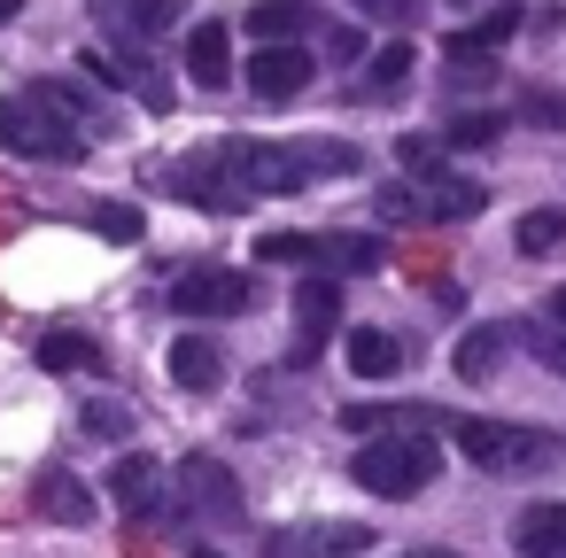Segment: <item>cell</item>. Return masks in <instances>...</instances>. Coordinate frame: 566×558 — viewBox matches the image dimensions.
Wrapping results in <instances>:
<instances>
[{
    "mask_svg": "<svg viewBox=\"0 0 566 558\" xmlns=\"http://www.w3.org/2000/svg\"><path fill=\"white\" fill-rule=\"evenodd\" d=\"M264 550L272 558H357V550H373V527H357V519H295V527H272Z\"/></svg>",
    "mask_w": 566,
    "mask_h": 558,
    "instance_id": "cell-8",
    "label": "cell"
},
{
    "mask_svg": "<svg viewBox=\"0 0 566 558\" xmlns=\"http://www.w3.org/2000/svg\"><path fill=\"white\" fill-rule=\"evenodd\" d=\"M551 558H566V550H551Z\"/></svg>",
    "mask_w": 566,
    "mask_h": 558,
    "instance_id": "cell-38",
    "label": "cell"
},
{
    "mask_svg": "<svg viewBox=\"0 0 566 558\" xmlns=\"http://www.w3.org/2000/svg\"><path fill=\"white\" fill-rule=\"evenodd\" d=\"M411 63H419V55H411L403 40H388V48L365 63V86H357V94H365V102H380V94H403V86H411Z\"/></svg>",
    "mask_w": 566,
    "mask_h": 558,
    "instance_id": "cell-22",
    "label": "cell"
},
{
    "mask_svg": "<svg viewBox=\"0 0 566 558\" xmlns=\"http://www.w3.org/2000/svg\"><path fill=\"white\" fill-rule=\"evenodd\" d=\"M349 9H357L365 24H419L427 0H349Z\"/></svg>",
    "mask_w": 566,
    "mask_h": 558,
    "instance_id": "cell-30",
    "label": "cell"
},
{
    "mask_svg": "<svg viewBox=\"0 0 566 558\" xmlns=\"http://www.w3.org/2000/svg\"><path fill=\"white\" fill-rule=\"evenodd\" d=\"M249 303H256V280L233 272V264H195V272L171 280V310L179 318H241Z\"/></svg>",
    "mask_w": 566,
    "mask_h": 558,
    "instance_id": "cell-7",
    "label": "cell"
},
{
    "mask_svg": "<svg viewBox=\"0 0 566 558\" xmlns=\"http://www.w3.org/2000/svg\"><path fill=\"white\" fill-rule=\"evenodd\" d=\"M342 349H349V372H357V380H396V372H403V341L380 334V326H357Z\"/></svg>",
    "mask_w": 566,
    "mask_h": 558,
    "instance_id": "cell-17",
    "label": "cell"
},
{
    "mask_svg": "<svg viewBox=\"0 0 566 558\" xmlns=\"http://www.w3.org/2000/svg\"><path fill=\"white\" fill-rule=\"evenodd\" d=\"M450 442H458L481 473H512V481L566 465V434L527 427V419H450Z\"/></svg>",
    "mask_w": 566,
    "mask_h": 558,
    "instance_id": "cell-2",
    "label": "cell"
},
{
    "mask_svg": "<svg viewBox=\"0 0 566 558\" xmlns=\"http://www.w3.org/2000/svg\"><path fill=\"white\" fill-rule=\"evenodd\" d=\"M496 133H504V117H489V109H458V117L442 125V148H496Z\"/></svg>",
    "mask_w": 566,
    "mask_h": 558,
    "instance_id": "cell-25",
    "label": "cell"
},
{
    "mask_svg": "<svg viewBox=\"0 0 566 558\" xmlns=\"http://www.w3.org/2000/svg\"><path fill=\"white\" fill-rule=\"evenodd\" d=\"M187 558H226V550H210V543H195V550H187Z\"/></svg>",
    "mask_w": 566,
    "mask_h": 558,
    "instance_id": "cell-36",
    "label": "cell"
},
{
    "mask_svg": "<svg viewBox=\"0 0 566 558\" xmlns=\"http://www.w3.org/2000/svg\"><path fill=\"white\" fill-rule=\"evenodd\" d=\"M512 249H520V256H558V249H566V210H520Z\"/></svg>",
    "mask_w": 566,
    "mask_h": 558,
    "instance_id": "cell-23",
    "label": "cell"
},
{
    "mask_svg": "<svg viewBox=\"0 0 566 558\" xmlns=\"http://www.w3.org/2000/svg\"><path fill=\"white\" fill-rule=\"evenodd\" d=\"M373 210H380L388 225H465V218L489 210V187L434 164V171H419V179H403V187H373Z\"/></svg>",
    "mask_w": 566,
    "mask_h": 558,
    "instance_id": "cell-3",
    "label": "cell"
},
{
    "mask_svg": "<svg viewBox=\"0 0 566 558\" xmlns=\"http://www.w3.org/2000/svg\"><path fill=\"white\" fill-rule=\"evenodd\" d=\"M512 341H520V349H527V357H535L543 372H558V380H566V326H558L551 310L520 318V326H512Z\"/></svg>",
    "mask_w": 566,
    "mask_h": 558,
    "instance_id": "cell-21",
    "label": "cell"
},
{
    "mask_svg": "<svg viewBox=\"0 0 566 558\" xmlns=\"http://www.w3.org/2000/svg\"><path fill=\"white\" fill-rule=\"evenodd\" d=\"M442 473V450L427 434H373L357 457H349V481L365 496H419L427 481Z\"/></svg>",
    "mask_w": 566,
    "mask_h": 558,
    "instance_id": "cell-5",
    "label": "cell"
},
{
    "mask_svg": "<svg viewBox=\"0 0 566 558\" xmlns=\"http://www.w3.org/2000/svg\"><path fill=\"white\" fill-rule=\"evenodd\" d=\"M40 519H55V527H86V519H94L86 481L63 473V465H48V473H40Z\"/></svg>",
    "mask_w": 566,
    "mask_h": 558,
    "instance_id": "cell-15",
    "label": "cell"
},
{
    "mask_svg": "<svg viewBox=\"0 0 566 558\" xmlns=\"http://www.w3.org/2000/svg\"><path fill=\"white\" fill-rule=\"evenodd\" d=\"M94 225H102L109 241H140V210H133V202H102V210H94Z\"/></svg>",
    "mask_w": 566,
    "mask_h": 558,
    "instance_id": "cell-31",
    "label": "cell"
},
{
    "mask_svg": "<svg viewBox=\"0 0 566 558\" xmlns=\"http://www.w3.org/2000/svg\"><path fill=\"white\" fill-rule=\"evenodd\" d=\"M171 380H179L187 396H218V388H226V357H218V341L179 334V341H171Z\"/></svg>",
    "mask_w": 566,
    "mask_h": 558,
    "instance_id": "cell-13",
    "label": "cell"
},
{
    "mask_svg": "<svg viewBox=\"0 0 566 558\" xmlns=\"http://www.w3.org/2000/svg\"><path fill=\"white\" fill-rule=\"evenodd\" d=\"M109 496H117L125 519H164V465H156L148 450H125V457L109 465Z\"/></svg>",
    "mask_w": 566,
    "mask_h": 558,
    "instance_id": "cell-11",
    "label": "cell"
},
{
    "mask_svg": "<svg viewBox=\"0 0 566 558\" xmlns=\"http://www.w3.org/2000/svg\"><path fill=\"white\" fill-rule=\"evenodd\" d=\"M496 78V63H489V48H465V40H450V86H489Z\"/></svg>",
    "mask_w": 566,
    "mask_h": 558,
    "instance_id": "cell-29",
    "label": "cell"
},
{
    "mask_svg": "<svg viewBox=\"0 0 566 558\" xmlns=\"http://www.w3.org/2000/svg\"><path fill=\"white\" fill-rule=\"evenodd\" d=\"M256 264H311V272H380L388 241L380 233H264Z\"/></svg>",
    "mask_w": 566,
    "mask_h": 558,
    "instance_id": "cell-6",
    "label": "cell"
},
{
    "mask_svg": "<svg viewBox=\"0 0 566 558\" xmlns=\"http://www.w3.org/2000/svg\"><path fill=\"white\" fill-rule=\"evenodd\" d=\"M396 156H403L411 171H434V164H442V140H427V133H403V140H396Z\"/></svg>",
    "mask_w": 566,
    "mask_h": 558,
    "instance_id": "cell-32",
    "label": "cell"
},
{
    "mask_svg": "<svg viewBox=\"0 0 566 558\" xmlns=\"http://www.w3.org/2000/svg\"><path fill=\"white\" fill-rule=\"evenodd\" d=\"M179 488H187V504L210 519V527H241L249 519V504H241V481H233V465H218V457H187L179 465Z\"/></svg>",
    "mask_w": 566,
    "mask_h": 558,
    "instance_id": "cell-9",
    "label": "cell"
},
{
    "mask_svg": "<svg viewBox=\"0 0 566 558\" xmlns=\"http://www.w3.org/2000/svg\"><path fill=\"white\" fill-rule=\"evenodd\" d=\"M512 32H520V9H512V0H496V9H481L473 32H458V40H465V48H504Z\"/></svg>",
    "mask_w": 566,
    "mask_h": 558,
    "instance_id": "cell-28",
    "label": "cell"
},
{
    "mask_svg": "<svg viewBox=\"0 0 566 558\" xmlns=\"http://www.w3.org/2000/svg\"><path fill=\"white\" fill-rule=\"evenodd\" d=\"M40 372H102V341L55 326V334H40Z\"/></svg>",
    "mask_w": 566,
    "mask_h": 558,
    "instance_id": "cell-20",
    "label": "cell"
},
{
    "mask_svg": "<svg viewBox=\"0 0 566 558\" xmlns=\"http://www.w3.org/2000/svg\"><path fill=\"white\" fill-rule=\"evenodd\" d=\"M504 349H512V326H465V334H458V357H450V372L481 388V380H496Z\"/></svg>",
    "mask_w": 566,
    "mask_h": 558,
    "instance_id": "cell-14",
    "label": "cell"
},
{
    "mask_svg": "<svg viewBox=\"0 0 566 558\" xmlns=\"http://www.w3.org/2000/svg\"><path fill=\"white\" fill-rule=\"evenodd\" d=\"M543 310H551V318L566 326V287H551V295H543Z\"/></svg>",
    "mask_w": 566,
    "mask_h": 558,
    "instance_id": "cell-33",
    "label": "cell"
},
{
    "mask_svg": "<svg viewBox=\"0 0 566 558\" xmlns=\"http://www.w3.org/2000/svg\"><path fill=\"white\" fill-rule=\"evenodd\" d=\"M210 179H226L233 194H311L318 179H349L365 171L357 140H218L195 156Z\"/></svg>",
    "mask_w": 566,
    "mask_h": 558,
    "instance_id": "cell-1",
    "label": "cell"
},
{
    "mask_svg": "<svg viewBox=\"0 0 566 558\" xmlns=\"http://www.w3.org/2000/svg\"><path fill=\"white\" fill-rule=\"evenodd\" d=\"M0 148H9V156H32V164H78V156H86V133H71V109H55V102L32 86V94H9V102H0Z\"/></svg>",
    "mask_w": 566,
    "mask_h": 558,
    "instance_id": "cell-4",
    "label": "cell"
},
{
    "mask_svg": "<svg viewBox=\"0 0 566 558\" xmlns=\"http://www.w3.org/2000/svg\"><path fill=\"white\" fill-rule=\"evenodd\" d=\"M450 9H481V0H450Z\"/></svg>",
    "mask_w": 566,
    "mask_h": 558,
    "instance_id": "cell-37",
    "label": "cell"
},
{
    "mask_svg": "<svg viewBox=\"0 0 566 558\" xmlns=\"http://www.w3.org/2000/svg\"><path fill=\"white\" fill-rule=\"evenodd\" d=\"M311 78H318V63H311L295 40H256V63H249V86H256V102H295Z\"/></svg>",
    "mask_w": 566,
    "mask_h": 558,
    "instance_id": "cell-10",
    "label": "cell"
},
{
    "mask_svg": "<svg viewBox=\"0 0 566 558\" xmlns=\"http://www.w3.org/2000/svg\"><path fill=\"white\" fill-rule=\"evenodd\" d=\"M303 32H311L303 0H256L249 9V40H303Z\"/></svg>",
    "mask_w": 566,
    "mask_h": 558,
    "instance_id": "cell-24",
    "label": "cell"
},
{
    "mask_svg": "<svg viewBox=\"0 0 566 558\" xmlns=\"http://www.w3.org/2000/svg\"><path fill=\"white\" fill-rule=\"evenodd\" d=\"M78 427H86V442H125V434H133V411H125L117 396H94V403L78 411Z\"/></svg>",
    "mask_w": 566,
    "mask_h": 558,
    "instance_id": "cell-26",
    "label": "cell"
},
{
    "mask_svg": "<svg viewBox=\"0 0 566 558\" xmlns=\"http://www.w3.org/2000/svg\"><path fill=\"white\" fill-rule=\"evenodd\" d=\"M187 78L202 86V94H218V86H233V40H226V24H195L187 32Z\"/></svg>",
    "mask_w": 566,
    "mask_h": 558,
    "instance_id": "cell-12",
    "label": "cell"
},
{
    "mask_svg": "<svg viewBox=\"0 0 566 558\" xmlns=\"http://www.w3.org/2000/svg\"><path fill=\"white\" fill-rule=\"evenodd\" d=\"M520 125L566 133V94H558V86H520Z\"/></svg>",
    "mask_w": 566,
    "mask_h": 558,
    "instance_id": "cell-27",
    "label": "cell"
},
{
    "mask_svg": "<svg viewBox=\"0 0 566 558\" xmlns=\"http://www.w3.org/2000/svg\"><path fill=\"white\" fill-rule=\"evenodd\" d=\"M125 40H156V32H171L179 17H187V0H109V9H102Z\"/></svg>",
    "mask_w": 566,
    "mask_h": 558,
    "instance_id": "cell-18",
    "label": "cell"
},
{
    "mask_svg": "<svg viewBox=\"0 0 566 558\" xmlns=\"http://www.w3.org/2000/svg\"><path fill=\"white\" fill-rule=\"evenodd\" d=\"M512 543H520V558H551V550H566V496H558V504H527L520 527H512Z\"/></svg>",
    "mask_w": 566,
    "mask_h": 558,
    "instance_id": "cell-19",
    "label": "cell"
},
{
    "mask_svg": "<svg viewBox=\"0 0 566 558\" xmlns=\"http://www.w3.org/2000/svg\"><path fill=\"white\" fill-rule=\"evenodd\" d=\"M17 9H24V0H0V24H17Z\"/></svg>",
    "mask_w": 566,
    "mask_h": 558,
    "instance_id": "cell-35",
    "label": "cell"
},
{
    "mask_svg": "<svg viewBox=\"0 0 566 558\" xmlns=\"http://www.w3.org/2000/svg\"><path fill=\"white\" fill-rule=\"evenodd\" d=\"M334 326H342V295H334V272H318V280L295 287V334L303 341H326Z\"/></svg>",
    "mask_w": 566,
    "mask_h": 558,
    "instance_id": "cell-16",
    "label": "cell"
},
{
    "mask_svg": "<svg viewBox=\"0 0 566 558\" xmlns=\"http://www.w3.org/2000/svg\"><path fill=\"white\" fill-rule=\"evenodd\" d=\"M411 558H458V550H442V543H427V550H411Z\"/></svg>",
    "mask_w": 566,
    "mask_h": 558,
    "instance_id": "cell-34",
    "label": "cell"
}]
</instances>
